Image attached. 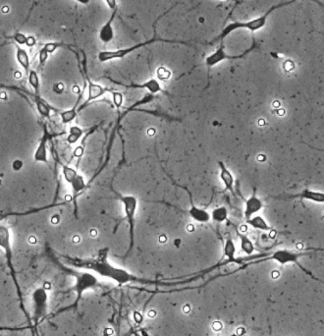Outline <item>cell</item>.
Masks as SVG:
<instances>
[{"label": "cell", "mask_w": 324, "mask_h": 336, "mask_svg": "<svg viewBox=\"0 0 324 336\" xmlns=\"http://www.w3.org/2000/svg\"><path fill=\"white\" fill-rule=\"evenodd\" d=\"M191 311H192V308H191V306H190L189 304L184 305V307H183V312H184V313L189 315V313L191 312Z\"/></svg>", "instance_id": "obj_30"}, {"label": "cell", "mask_w": 324, "mask_h": 336, "mask_svg": "<svg viewBox=\"0 0 324 336\" xmlns=\"http://www.w3.org/2000/svg\"><path fill=\"white\" fill-rule=\"evenodd\" d=\"M16 56H17V60L18 62L20 63V65L24 68L26 73L28 74L29 71H30V60H29V55L28 53L26 52V50L17 47V53H16Z\"/></svg>", "instance_id": "obj_13"}, {"label": "cell", "mask_w": 324, "mask_h": 336, "mask_svg": "<svg viewBox=\"0 0 324 336\" xmlns=\"http://www.w3.org/2000/svg\"><path fill=\"white\" fill-rule=\"evenodd\" d=\"M69 184L72 187L73 193H74L75 196L77 194H79L80 192H82L84 188H85L84 178H83V176L79 174L77 175Z\"/></svg>", "instance_id": "obj_17"}, {"label": "cell", "mask_w": 324, "mask_h": 336, "mask_svg": "<svg viewBox=\"0 0 324 336\" xmlns=\"http://www.w3.org/2000/svg\"><path fill=\"white\" fill-rule=\"evenodd\" d=\"M235 252V246H234V242L231 240V239H228L225 243V253L227 256H230L232 257L233 254Z\"/></svg>", "instance_id": "obj_23"}, {"label": "cell", "mask_w": 324, "mask_h": 336, "mask_svg": "<svg viewBox=\"0 0 324 336\" xmlns=\"http://www.w3.org/2000/svg\"><path fill=\"white\" fill-rule=\"evenodd\" d=\"M77 106H78V102L76 103V105L73 107L72 109L61 112V120H62L63 123L67 124V123L71 122L73 119L76 117V115H77V113H78Z\"/></svg>", "instance_id": "obj_19"}, {"label": "cell", "mask_w": 324, "mask_h": 336, "mask_svg": "<svg viewBox=\"0 0 324 336\" xmlns=\"http://www.w3.org/2000/svg\"><path fill=\"white\" fill-rule=\"evenodd\" d=\"M26 44L28 47H34L36 44V38L33 37H27V42Z\"/></svg>", "instance_id": "obj_29"}, {"label": "cell", "mask_w": 324, "mask_h": 336, "mask_svg": "<svg viewBox=\"0 0 324 336\" xmlns=\"http://www.w3.org/2000/svg\"><path fill=\"white\" fill-rule=\"evenodd\" d=\"M256 47L255 44V39L253 38L252 39V46L248 50H246L244 53H242L240 55H228L226 54L225 50H224V47H223V43H221L220 48L218 50H216L214 53L210 54L209 56L206 57L205 59V64L207 66V68H211L213 66H215L216 64H218L225 59H239V58H242L244 56H246L247 54H249L252 50H254Z\"/></svg>", "instance_id": "obj_4"}, {"label": "cell", "mask_w": 324, "mask_h": 336, "mask_svg": "<svg viewBox=\"0 0 324 336\" xmlns=\"http://www.w3.org/2000/svg\"><path fill=\"white\" fill-rule=\"evenodd\" d=\"M82 134H83V131L79 127H76V126L72 127L70 129V134H69V136L67 138L68 143H70V144L76 143L79 140V138L82 136Z\"/></svg>", "instance_id": "obj_21"}, {"label": "cell", "mask_w": 324, "mask_h": 336, "mask_svg": "<svg viewBox=\"0 0 324 336\" xmlns=\"http://www.w3.org/2000/svg\"><path fill=\"white\" fill-rule=\"evenodd\" d=\"M77 1H79V2H81L83 4H88L90 2V0H77Z\"/></svg>", "instance_id": "obj_35"}, {"label": "cell", "mask_w": 324, "mask_h": 336, "mask_svg": "<svg viewBox=\"0 0 324 336\" xmlns=\"http://www.w3.org/2000/svg\"><path fill=\"white\" fill-rule=\"evenodd\" d=\"M36 104L37 110L40 113V115H42L44 117L49 118L51 109L54 110V111H57L55 108H52L50 105L47 104L40 98H36Z\"/></svg>", "instance_id": "obj_16"}, {"label": "cell", "mask_w": 324, "mask_h": 336, "mask_svg": "<svg viewBox=\"0 0 324 336\" xmlns=\"http://www.w3.org/2000/svg\"><path fill=\"white\" fill-rule=\"evenodd\" d=\"M28 75H29V83L35 91V95H34L35 98H40L39 97V87H40L39 79H38V76L36 74V71L31 70V71H29Z\"/></svg>", "instance_id": "obj_18"}, {"label": "cell", "mask_w": 324, "mask_h": 336, "mask_svg": "<svg viewBox=\"0 0 324 336\" xmlns=\"http://www.w3.org/2000/svg\"><path fill=\"white\" fill-rule=\"evenodd\" d=\"M7 38H9V39H15L20 44H26V42H27V37H25L23 34H20V33L16 34L13 37H7Z\"/></svg>", "instance_id": "obj_24"}, {"label": "cell", "mask_w": 324, "mask_h": 336, "mask_svg": "<svg viewBox=\"0 0 324 336\" xmlns=\"http://www.w3.org/2000/svg\"><path fill=\"white\" fill-rule=\"evenodd\" d=\"M296 1H298V0H289V1H286V2H282V3H280V4H277L275 6L271 7V8H270L267 12L265 13V14H264L263 16H261V17H258V18H256V19L251 20V21H249V22H246V23H239V22L231 23V24H229V25L227 26L223 31H222V33H221L218 37L214 38L211 42H208V43H206V44H212V43H214L217 40H220V39L223 40L224 37H226V36H228L231 32H233V31H235V30H237V29L246 28V29H248V30H250V31H252V32L258 31L260 29L264 28L265 24H266V19H267V17H268L271 13L273 12L274 10H276V9L280 8V7H283V6H287V5H290V4H293V3L296 2ZM312 1H314L315 3L319 4L320 7H323V3L320 2L319 0H312Z\"/></svg>", "instance_id": "obj_1"}, {"label": "cell", "mask_w": 324, "mask_h": 336, "mask_svg": "<svg viewBox=\"0 0 324 336\" xmlns=\"http://www.w3.org/2000/svg\"><path fill=\"white\" fill-rule=\"evenodd\" d=\"M0 88H7V89H12V91H16V92H24L25 94H27V95H29V96H33V94L29 93L28 91L23 89V88H21V87H16V86H5V85L0 84Z\"/></svg>", "instance_id": "obj_26"}, {"label": "cell", "mask_w": 324, "mask_h": 336, "mask_svg": "<svg viewBox=\"0 0 324 336\" xmlns=\"http://www.w3.org/2000/svg\"><path fill=\"white\" fill-rule=\"evenodd\" d=\"M219 169H220V179L223 182L225 190L229 191L233 196L236 197L235 192V182H234V176L229 171L228 168L224 164V162H218Z\"/></svg>", "instance_id": "obj_9"}, {"label": "cell", "mask_w": 324, "mask_h": 336, "mask_svg": "<svg viewBox=\"0 0 324 336\" xmlns=\"http://www.w3.org/2000/svg\"><path fill=\"white\" fill-rule=\"evenodd\" d=\"M118 199H120L123 207L124 212L126 214V218L129 223V232H130V250L132 249L134 245V235H135V217H136V212L138 209V199L134 196H122L120 194H117Z\"/></svg>", "instance_id": "obj_3"}, {"label": "cell", "mask_w": 324, "mask_h": 336, "mask_svg": "<svg viewBox=\"0 0 324 336\" xmlns=\"http://www.w3.org/2000/svg\"><path fill=\"white\" fill-rule=\"evenodd\" d=\"M263 208H264V203L256 196L255 190H254L252 197L246 200L245 212H244L246 219H250L253 214L257 213Z\"/></svg>", "instance_id": "obj_8"}, {"label": "cell", "mask_w": 324, "mask_h": 336, "mask_svg": "<svg viewBox=\"0 0 324 336\" xmlns=\"http://www.w3.org/2000/svg\"><path fill=\"white\" fill-rule=\"evenodd\" d=\"M156 41H163V42H168V43L169 42H172V43H181V44H186V46L192 47V44L190 42H187V41H183V40H169V39H163V38L156 37V24H155V37H154V38H152L150 40L144 41V42L139 43V44H137L135 47H132V48L125 49V50H115V51H101L98 54V59H99L100 62H106V61L112 60V59L124 58L126 55H128L129 53H131L134 50L141 49L143 47L148 46V44H150L153 42H156Z\"/></svg>", "instance_id": "obj_2"}, {"label": "cell", "mask_w": 324, "mask_h": 336, "mask_svg": "<svg viewBox=\"0 0 324 336\" xmlns=\"http://www.w3.org/2000/svg\"><path fill=\"white\" fill-rule=\"evenodd\" d=\"M237 235L239 236L241 240V247L244 252H246L247 254H252L254 250V247H253V244L252 243V241L250 240V238L248 237L247 234L245 233H242L240 232V230H237Z\"/></svg>", "instance_id": "obj_14"}, {"label": "cell", "mask_w": 324, "mask_h": 336, "mask_svg": "<svg viewBox=\"0 0 324 336\" xmlns=\"http://www.w3.org/2000/svg\"><path fill=\"white\" fill-rule=\"evenodd\" d=\"M62 171H63V175H64L65 180L68 183H70L73 179L78 175L76 170H74L73 168L69 167V166H66V165H63L62 166Z\"/></svg>", "instance_id": "obj_22"}, {"label": "cell", "mask_w": 324, "mask_h": 336, "mask_svg": "<svg viewBox=\"0 0 324 336\" xmlns=\"http://www.w3.org/2000/svg\"><path fill=\"white\" fill-rule=\"evenodd\" d=\"M135 319H136L137 322H140V321L142 320V316H141V313H139V312H135Z\"/></svg>", "instance_id": "obj_33"}, {"label": "cell", "mask_w": 324, "mask_h": 336, "mask_svg": "<svg viewBox=\"0 0 324 336\" xmlns=\"http://www.w3.org/2000/svg\"><path fill=\"white\" fill-rule=\"evenodd\" d=\"M211 327H212V329H213L214 331H216V332H219V331L222 330V328H223V324H222L221 322H219V321H215V322H213V324L211 325Z\"/></svg>", "instance_id": "obj_27"}, {"label": "cell", "mask_w": 324, "mask_h": 336, "mask_svg": "<svg viewBox=\"0 0 324 336\" xmlns=\"http://www.w3.org/2000/svg\"><path fill=\"white\" fill-rule=\"evenodd\" d=\"M147 317H148V318H150V319H154V318H156V311H155V310H150V311H148V312H147Z\"/></svg>", "instance_id": "obj_31"}, {"label": "cell", "mask_w": 324, "mask_h": 336, "mask_svg": "<svg viewBox=\"0 0 324 336\" xmlns=\"http://www.w3.org/2000/svg\"><path fill=\"white\" fill-rule=\"evenodd\" d=\"M111 82H113L114 84H117V85H120L122 87H127V88H146L147 91H149L153 95L155 94H157L159 92H163L162 87L160 86V84L156 81V79H150L149 81L145 82L144 84L142 85H138V84H131V85H125V84H122V83H119L117 81H114L110 78H108Z\"/></svg>", "instance_id": "obj_10"}, {"label": "cell", "mask_w": 324, "mask_h": 336, "mask_svg": "<svg viewBox=\"0 0 324 336\" xmlns=\"http://www.w3.org/2000/svg\"><path fill=\"white\" fill-rule=\"evenodd\" d=\"M105 1H106V3H107V5L109 6L110 9L114 10V9L118 8L117 7V0H105Z\"/></svg>", "instance_id": "obj_28"}, {"label": "cell", "mask_w": 324, "mask_h": 336, "mask_svg": "<svg viewBox=\"0 0 324 336\" xmlns=\"http://www.w3.org/2000/svg\"><path fill=\"white\" fill-rule=\"evenodd\" d=\"M279 275H280V274H279L277 271H274V272L271 274V276H272L273 279H277V278L279 277Z\"/></svg>", "instance_id": "obj_34"}, {"label": "cell", "mask_w": 324, "mask_h": 336, "mask_svg": "<svg viewBox=\"0 0 324 336\" xmlns=\"http://www.w3.org/2000/svg\"><path fill=\"white\" fill-rule=\"evenodd\" d=\"M191 205H192L191 209L187 212L189 213L191 218H192L196 221H198V222H201V223H206L210 220V217H211L210 213L206 212L205 210L196 207L192 204V199H191Z\"/></svg>", "instance_id": "obj_11"}, {"label": "cell", "mask_w": 324, "mask_h": 336, "mask_svg": "<svg viewBox=\"0 0 324 336\" xmlns=\"http://www.w3.org/2000/svg\"><path fill=\"white\" fill-rule=\"evenodd\" d=\"M271 198L279 199H297V198H300L301 199H308V200H312V201L318 203V204H323L324 203L323 193H321V192H315V191H311V190H305V191H303L300 194L272 196Z\"/></svg>", "instance_id": "obj_5"}, {"label": "cell", "mask_w": 324, "mask_h": 336, "mask_svg": "<svg viewBox=\"0 0 324 336\" xmlns=\"http://www.w3.org/2000/svg\"><path fill=\"white\" fill-rule=\"evenodd\" d=\"M85 76H87V80H88V84H89V96H88V100H85L84 103L78 108V112L83 110L93 100L100 98L101 96H103L106 92H108V89H106V88H104V87H102L101 86H99V85L94 84L89 79L88 75L85 74Z\"/></svg>", "instance_id": "obj_7"}, {"label": "cell", "mask_w": 324, "mask_h": 336, "mask_svg": "<svg viewBox=\"0 0 324 336\" xmlns=\"http://www.w3.org/2000/svg\"><path fill=\"white\" fill-rule=\"evenodd\" d=\"M210 216L212 217V219L218 222V223H222L224 221L227 220L228 217V211L225 207H219L215 209L212 213L210 214Z\"/></svg>", "instance_id": "obj_15"}, {"label": "cell", "mask_w": 324, "mask_h": 336, "mask_svg": "<svg viewBox=\"0 0 324 336\" xmlns=\"http://www.w3.org/2000/svg\"><path fill=\"white\" fill-rule=\"evenodd\" d=\"M112 95H113V100H114L115 105L117 107H120L123 103V96L121 95L120 93H117V92H113Z\"/></svg>", "instance_id": "obj_25"}, {"label": "cell", "mask_w": 324, "mask_h": 336, "mask_svg": "<svg viewBox=\"0 0 324 336\" xmlns=\"http://www.w3.org/2000/svg\"><path fill=\"white\" fill-rule=\"evenodd\" d=\"M50 138L49 132H48L47 126L44 127V134L42 137L39 140L38 147L36 149L34 160L35 162H44V163H48V142Z\"/></svg>", "instance_id": "obj_6"}, {"label": "cell", "mask_w": 324, "mask_h": 336, "mask_svg": "<svg viewBox=\"0 0 324 336\" xmlns=\"http://www.w3.org/2000/svg\"><path fill=\"white\" fill-rule=\"evenodd\" d=\"M155 100V97H154V95L153 94H149V95H146L144 98H143L142 100H139V101H137L136 103H134L133 104L132 106L130 107V108H128L127 109V111H125V113L122 115V118L128 113V112L132 111V110H134L136 107H138V106H140V105H144V104H146V103H148V102H150V101H153V100Z\"/></svg>", "instance_id": "obj_20"}, {"label": "cell", "mask_w": 324, "mask_h": 336, "mask_svg": "<svg viewBox=\"0 0 324 336\" xmlns=\"http://www.w3.org/2000/svg\"><path fill=\"white\" fill-rule=\"evenodd\" d=\"M247 223L250 224L253 228L263 230V231H274L271 226L264 220V218L260 215H256L254 217H251L250 219H247Z\"/></svg>", "instance_id": "obj_12"}, {"label": "cell", "mask_w": 324, "mask_h": 336, "mask_svg": "<svg viewBox=\"0 0 324 336\" xmlns=\"http://www.w3.org/2000/svg\"><path fill=\"white\" fill-rule=\"evenodd\" d=\"M246 332V329L244 328V327H239L238 329H237V333L239 334V335H242V334H244Z\"/></svg>", "instance_id": "obj_32"}]
</instances>
